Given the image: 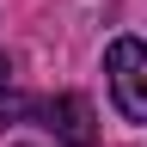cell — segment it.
I'll use <instances>...</instances> for the list:
<instances>
[{"label":"cell","instance_id":"1","mask_svg":"<svg viewBox=\"0 0 147 147\" xmlns=\"http://www.w3.org/2000/svg\"><path fill=\"white\" fill-rule=\"evenodd\" d=\"M104 74H110V98L129 123H147V43L141 37H117L104 49Z\"/></svg>","mask_w":147,"mask_h":147},{"label":"cell","instance_id":"2","mask_svg":"<svg viewBox=\"0 0 147 147\" xmlns=\"http://www.w3.org/2000/svg\"><path fill=\"white\" fill-rule=\"evenodd\" d=\"M37 117H43V129L55 141H67V147H92L98 141V123H92V104L80 98V92H61V98H43L37 104Z\"/></svg>","mask_w":147,"mask_h":147},{"label":"cell","instance_id":"4","mask_svg":"<svg viewBox=\"0 0 147 147\" xmlns=\"http://www.w3.org/2000/svg\"><path fill=\"white\" fill-rule=\"evenodd\" d=\"M6 80H12V61H6V55H0V92H6Z\"/></svg>","mask_w":147,"mask_h":147},{"label":"cell","instance_id":"3","mask_svg":"<svg viewBox=\"0 0 147 147\" xmlns=\"http://www.w3.org/2000/svg\"><path fill=\"white\" fill-rule=\"evenodd\" d=\"M18 117H37V104H31V98H18V92H0V129L18 123Z\"/></svg>","mask_w":147,"mask_h":147}]
</instances>
